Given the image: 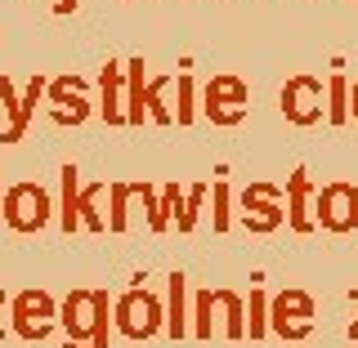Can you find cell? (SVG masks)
I'll return each mask as SVG.
<instances>
[{
    "instance_id": "52a82bcc",
    "label": "cell",
    "mask_w": 358,
    "mask_h": 348,
    "mask_svg": "<svg viewBox=\"0 0 358 348\" xmlns=\"http://www.w3.org/2000/svg\"><path fill=\"white\" fill-rule=\"evenodd\" d=\"M278 107L291 126H318V121H327V81H318L309 72L291 76L278 94Z\"/></svg>"
},
{
    "instance_id": "277c9868",
    "label": "cell",
    "mask_w": 358,
    "mask_h": 348,
    "mask_svg": "<svg viewBox=\"0 0 358 348\" xmlns=\"http://www.w3.org/2000/svg\"><path fill=\"white\" fill-rule=\"evenodd\" d=\"M0 219H5L14 232H22V237H31V232H41L45 223L54 219V197L45 192L41 183H14L5 192Z\"/></svg>"
},
{
    "instance_id": "7c38bea8",
    "label": "cell",
    "mask_w": 358,
    "mask_h": 348,
    "mask_svg": "<svg viewBox=\"0 0 358 348\" xmlns=\"http://www.w3.org/2000/svg\"><path fill=\"white\" fill-rule=\"evenodd\" d=\"M282 210H287L291 232H300V237L313 232V179H309V165H296V170H291Z\"/></svg>"
},
{
    "instance_id": "30bf717a",
    "label": "cell",
    "mask_w": 358,
    "mask_h": 348,
    "mask_svg": "<svg viewBox=\"0 0 358 348\" xmlns=\"http://www.w3.org/2000/svg\"><path fill=\"white\" fill-rule=\"evenodd\" d=\"M45 103H50L54 126H81L94 112V94L81 76H59V81H45Z\"/></svg>"
},
{
    "instance_id": "44dd1931",
    "label": "cell",
    "mask_w": 358,
    "mask_h": 348,
    "mask_svg": "<svg viewBox=\"0 0 358 348\" xmlns=\"http://www.w3.org/2000/svg\"><path fill=\"white\" fill-rule=\"evenodd\" d=\"M246 335H251V340H264L268 335V295L260 286L251 290V308H246Z\"/></svg>"
},
{
    "instance_id": "5bb4252c",
    "label": "cell",
    "mask_w": 358,
    "mask_h": 348,
    "mask_svg": "<svg viewBox=\"0 0 358 348\" xmlns=\"http://www.w3.org/2000/svg\"><path fill=\"white\" fill-rule=\"evenodd\" d=\"M166 335L171 340H184L188 335V277L179 268L166 277Z\"/></svg>"
},
{
    "instance_id": "5b68a950",
    "label": "cell",
    "mask_w": 358,
    "mask_h": 348,
    "mask_svg": "<svg viewBox=\"0 0 358 348\" xmlns=\"http://www.w3.org/2000/svg\"><path fill=\"white\" fill-rule=\"evenodd\" d=\"M313 228L322 232H354L358 228V188L345 179H331L313 192Z\"/></svg>"
},
{
    "instance_id": "7a4b0ae2",
    "label": "cell",
    "mask_w": 358,
    "mask_h": 348,
    "mask_svg": "<svg viewBox=\"0 0 358 348\" xmlns=\"http://www.w3.org/2000/svg\"><path fill=\"white\" fill-rule=\"evenodd\" d=\"M197 112L210 121V126H242L246 121V112H251V89H246L242 76H233V72H220V76H210L206 89H201V103Z\"/></svg>"
},
{
    "instance_id": "e0dca14e",
    "label": "cell",
    "mask_w": 358,
    "mask_h": 348,
    "mask_svg": "<svg viewBox=\"0 0 358 348\" xmlns=\"http://www.w3.org/2000/svg\"><path fill=\"white\" fill-rule=\"evenodd\" d=\"M175 85V76H152V81H143V112L157 121V126H175L171 107H166V89Z\"/></svg>"
},
{
    "instance_id": "8fae6325",
    "label": "cell",
    "mask_w": 358,
    "mask_h": 348,
    "mask_svg": "<svg viewBox=\"0 0 358 348\" xmlns=\"http://www.w3.org/2000/svg\"><path fill=\"white\" fill-rule=\"evenodd\" d=\"M45 98V81L41 76H31L27 81V94H14V81H5L0 76V103H5V112H9V126L0 130V143H18L22 139V130H27V121H31V112H36V103Z\"/></svg>"
},
{
    "instance_id": "603a6c76",
    "label": "cell",
    "mask_w": 358,
    "mask_h": 348,
    "mask_svg": "<svg viewBox=\"0 0 358 348\" xmlns=\"http://www.w3.org/2000/svg\"><path fill=\"white\" fill-rule=\"evenodd\" d=\"M215 232H229V223H233V192H229V183L224 179H215Z\"/></svg>"
},
{
    "instance_id": "d6986e66",
    "label": "cell",
    "mask_w": 358,
    "mask_h": 348,
    "mask_svg": "<svg viewBox=\"0 0 358 348\" xmlns=\"http://www.w3.org/2000/svg\"><path fill=\"white\" fill-rule=\"evenodd\" d=\"M206 197H210V183H193V188H188L184 206H179L175 219H171L179 232H193V228H197V215H201V201H206Z\"/></svg>"
},
{
    "instance_id": "7402d4cb",
    "label": "cell",
    "mask_w": 358,
    "mask_h": 348,
    "mask_svg": "<svg viewBox=\"0 0 358 348\" xmlns=\"http://www.w3.org/2000/svg\"><path fill=\"white\" fill-rule=\"evenodd\" d=\"M175 116H179V126H188L197 116V81L188 72H179V112Z\"/></svg>"
},
{
    "instance_id": "4316f807",
    "label": "cell",
    "mask_w": 358,
    "mask_h": 348,
    "mask_svg": "<svg viewBox=\"0 0 358 348\" xmlns=\"http://www.w3.org/2000/svg\"><path fill=\"white\" fill-rule=\"evenodd\" d=\"M0 304H5V295H0Z\"/></svg>"
},
{
    "instance_id": "cb8c5ba5",
    "label": "cell",
    "mask_w": 358,
    "mask_h": 348,
    "mask_svg": "<svg viewBox=\"0 0 358 348\" xmlns=\"http://www.w3.org/2000/svg\"><path fill=\"white\" fill-rule=\"evenodd\" d=\"M350 304H354V321H350V331H345V335H350V340H358V286L350 290Z\"/></svg>"
},
{
    "instance_id": "8992f818",
    "label": "cell",
    "mask_w": 358,
    "mask_h": 348,
    "mask_svg": "<svg viewBox=\"0 0 358 348\" xmlns=\"http://www.w3.org/2000/svg\"><path fill=\"white\" fill-rule=\"evenodd\" d=\"M268 331L291 340V344L309 340V331H313V295L309 290L287 286L278 295H268Z\"/></svg>"
},
{
    "instance_id": "d4e9b609",
    "label": "cell",
    "mask_w": 358,
    "mask_h": 348,
    "mask_svg": "<svg viewBox=\"0 0 358 348\" xmlns=\"http://www.w3.org/2000/svg\"><path fill=\"white\" fill-rule=\"evenodd\" d=\"M350 121H358V81H350Z\"/></svg>"
},
{
    "instance_id": "9a60e30c",
    "label": "cell",
    "mask_w": 358,
    "mask_h": 348,
    "mask_svg": "<svg viewBox=\"0 0 358 348\" xmlns=\"http://www.w3.org/2000/svg\"><path fill=\"white\" fill-rule=\"evenodd\" d=\"M59 183H63V197H59V206H54V210H59V228L72 237V232L81 228V215H76V201H81V170L67 161L63 170H59Z\"/></svg>"
},
{
    "instance_id": "4fadbf2b",
    "label": "cell",
    "mask_w": 358,
    "mask_h": 348,
    "mask_svg": "<svg viewBox=\"0 0 358 348\" xmlns=\"http://www.w3.org/2000/svg\"><path fill=\"white\" fill-rule=\"evenodd\" d=\"M99 116L108 126H126V63H103L99 72Z\"/></svg>"
},
{
    "instance_id": "ac0fdd59",
    "label": "cell",
    "mask_w": 358,
    "mask_h": 348,
    "mask_svg": "<svg viewBox=\"0 0 358 348\" xmlns=\"http://www.w3.org/2000/svg\"><path fill=\"white\" fill-rule=\"evenodd\" d=\"M327 121L331 126L350 121V76L345 72H331V81H327Z\"/></svg>"
},
{
    "instance_id": "9c48e42d",
    "label": "cell",
    "mask_w": 358,
    "mask_h": 348,
    "mask_svg": "<svg viewBox=\"0 0 358 348\" xmlns=\"http://www.w3.org/2000/svg\"><path fill=\"white\" fill-rule=\"evenodd\" d=\"M9 312H14L18 340H27V344L50 340V331L59 326V304H54L50 290H22V295H14Z\"/></svg>"
},
{
    "instance_id": "6da1fadb",
    "label": "cell",
    "mask_w": 358,
    "mask_h": 348,
    "mask_svg": "<svg viewBox=\"0 0 358 348\" xmlns=\"http://www.w3.org/2000/svg\"><path fill=\"white\" fill-rule=\"evenodd\" d=\"M108 312H112L108 290L76 286L72 295L59 304V326L67 331L63 348H108V331H112Z\"/></svg>"
},
{
    "instance_id": "3957f363",
    "label": "cell",
    "mask_w": 358,
    "mask_h": 348,
    "mask_svg": "<svg viewBox=\"0 0 358 348\" xmlns=\"http://www.w3.org/2000/svg\"><path fill=\"white\" fill-rule=\"evenodd\" d=\"M112 326L126 340H152L157 331H166V304L143 286H130L126 295L112 304Z\"/></svg>"
},
{
    "instance_id": "2e32d148",
    "label": "cell",
    "mask_w": 358,
    "mask_h": 348,
    "mask_svg": "<svg viewBox=\"0 0 358 348\" xmlns=\"http://www.w3.org/2000/svg\"><path fill=\"white\" fill-rule=\"evenodd\" d=\"M143 59L126 63V126H143Z\"/></svg>"
},
{
    "instance_id": "484cf974",
    "label": "cell",
    "mask_w": 358,
    "mask_h": 348,
    "mask_svg": "<svg viewBox=\"0 0 358 348\" xmlns=\"http://www.w3.org/2000/svg\"><path fill=\"white\" fill-rule=\"evenodd\" d=\"M76 5H81V0H54V9H59V14H72Z\"/></svg>"
},
{
    "instance_id": "ba28073f",
    "label": "cell",
    "mask_w": 358,
    "mask_h": 348,
    "mask_svg": "<svg viewBox=\"0 0 358 348\" xmlns=\"http://www.w3.org/2000/svg\"><path fill=\"white\" fill-rule=\"evenodd\" d=\"M238 219L242 228L251 232V237H268V232H278L287 223V210H282V188L278 183H251L238 201Z\"/></svg>"
},
{
    "instance_id": "ffe728a7",
    "label": "cell",
    "mask_w": 358,
    "mask_h": 348,
    "mask_svg": "<svg viewBox=\"0 0 358 348\" xmlns=\"http://www.w3.org/2000/svg\"><path fill=\"white\" fill-rule=\"evenodd\" d=\"M108 183H85L81 188V201H76V215H81V228H90V232H108V219L94 210V201H99V192H103Z\"/></svg>"
}]
</instances>
